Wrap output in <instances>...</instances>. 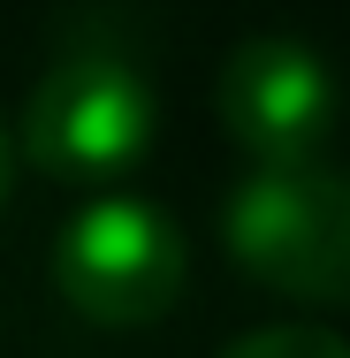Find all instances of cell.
I'll list each match as a JSON object with an SVG mask.
<instances>
[{"instance_id": "obj_1", "label": "cell", "mask_w": 350, "mask_h": 358, "mask_svg": "<svg viewBox=\"0 0 350 358\" xmlns=\"http://www.w3.org/2000/svg\"><path fill=\"white\" fill-rule=\"evenodd\" d=\"M228 259L289 305H350V176L343 168H251L221 214Z\"/></svg>"}, {"instance_id": "obj_2", "label": "cell", "mask_w": 350, "mask_h": 358, "mask_svg": "<svg viewBox=\"0 0 350 358\" xmlns=\"http://www.w3.org/2000/svg\"><path fill=\"white\" fill-rule=\"evenodd\" d=\"M160 138L152 76L122 46H69L23 107V160L46 183H115Z\"/></svg>"}, {"instance_id": "obj_3", "label": "cell", "mask_w": 350, "mask_h": 358, "mask_svg": "<svg viewBox=\"0 0 350 358\" xmlns=\"http://www.w3.org/2000/svg\"><path fill=\"white\" fill-rule=\"evenodd\" d=\"M183 282H191V244L175 214L152 199L107 191L76 206L54 236V289L92 328H152L175 313Z\"/></svg>"}, {"instance_id": "obj_4", "label": "cell", "mask_w": 350, "mask_h": 358, "mask_svg": "<svg viewBox=\"0 0 350 358\" xmlns=\"http://www.w3.org/2000/svg\"><path fill=\"white\" fill-rule=\"evenodd\" d=\"M213 107H221L228 145L251 168H305L335 138V69L305 38L267 31V38H244L221 62Z\"/></svg>"}, {"instance_id": "obj_5", "label": "cell", "mask_w": 350, "mask_h": 358, "mask_svg": "<svg viewBox=\"0 0 350 358\" xmlns=\"http://www.w3.org/2000/svg\"><path fill=\"white\" fill-rule=\"evenodd\" d=\"M221 358H350V343L335 336V328L289 320V328H251V336H236Z\"/></svg>"}, {"instance_id": "obj_6", "label": "cell", "mask_w": 350, "mask_h": 358, "mask_svg": "<svg viewBox=\"0 0 350 358\" xmlns=\"http://www.w3.org/2000/svg\"><path fill=\"white\" fill-rule=\"evenodd\" d=\"M8 191H15V138H8V122H0V206H8Z\"/></svg>"}]
</instances>
